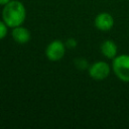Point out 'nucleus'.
<instances>
[{"mask_svg":"<svg viewBox=\"0 0 129 129\" xmlns=\"http://www.w3.org/2000/svg\"><path fill=\"white\" fill-rule=\"evenodd\" d=\"M26 17L24 5L18 0H11L2 10V18L8 27H16L21 25Z\"/></svg>","mask_w":129,"mask_h":129,"instance_id":"f257e3e1","label":"nucleus"},{"mask_svg":"<svg viewBox=\"0 0 129 129\" xmlns=\"http://www.w3.org/2000/svg\"><path fill=\"white\" fill-rule=\"evenodd\" d=\"M113 71L115 75L125 83H129V54H121L113 58Z\"/></svg>","mask_w":129,"mask_h":129,"instance_id":"f03ea898","label":"nucleus"},{"mask_svg":"<svg viewBox=\"0 0 129 129\" xmlns=\"http://www.w3.org/2000/svg\"><path fill=\"white\" fill-rule=\"evenodd\" d=\"M66 53V44L59 40H52L45 48V55L51 61H57L63 57Z\"/></svg>","mask_w":129,"mask_h":129,"instance_id":"7ed1b4c3","label":"nucleus"},{"mask_svg":"<svg viewBox=\"0 0 129 129\" xmlns=\"http://www.w3.org/2000/svg\"><path fill=\"white\" fill-rule=\"evenodd\" d=\"M110 74V67L105 61H97L89 68V75L96 81L106 79Z\"/></svg>","mask_w":129,"mask_h":129,"instance_id":"20e7f679","label":"nucleus"},{"mask_svg":"<svg viewBox=\"0 0 129 129\" xmlns=\"http://www.w3.org/2000/svg\"><path fill=\"white\" fill-rule=\"evenodd\" d=\"M114 25V19L110 13H99L95 18V26L101 31H109Z\"/></svg>","mask_w":129,"mask_h":129,"instance_id":"39448f33","label":"nucleus"},{"mask_svg":"<svg viewBox=\"0 0 129 129\" xmlns=\"http://www.w3.org/2000/svg\"><path fill=\"white\" fill-rule=\"evenodd\" d=\"M11 34H12L13 39L16 42L21 43V44L27 43L30 40V37H31V34H30L29 30L27 28H25V27L20 26V25L14 27L12 32H11Z\"/></svg>","mask_w":129,"mask_h":129,"instance_id":"423d86ee","label":"nucleus"},{"mask_svg":"<svg viewBox=\"0 0 129 129\" xmlns=\"http://www.w3.org/2000/svg\"><path fill=\"white\" fill-rule=\"evenodd\" d=\"M101 52L107 58H115L117 55V45L113 40L107 39L101 44Z\"/></svg>","mask_w":129,"mask_h":129,"instance_id":"0eeeda50","label":"nucleus"},{"mask_svg":"<svg viewBox=\"0 0 129 129\" xmlns=\"http://www.w3.org/2000/svg\"><path fill=\"white\" fill-rule=\"evenodd\" d=\"M75 66L79 70H85V69H87L89 67V63L85 58H77L75 60Z\"/></svg>","mask_w":129,"mask_h":129,"instance_id":"6e6552de","label":"nucleus"},{"mask_svg":"<svg viewBox=\"0 0 129 129\" xmlns=\"http://www.w3.org/2000/svg\"><path fill=\"white\" fill-rule=\"evenodd\" d=\"M7 25L4 21H0V39L4 38L7 34Z\"/></svg>","mask_w":129,"mask_h":129,"instance_id":"1a4fd4ad","label":"nucleus"},{"mask_svg":"<svg viewBox=\"0 0 129 129\" xmlns=\"http://www.w3.org/2000/svg\"><path fill=\"white\" fill-rule=\"evenodd\" d=\"M66 45L70 48H75L77 46V40L75 38H69L66 41Z\"/></svg>","mask_w":129,"mask_h":129,"instance_id":"9d476101","label":"nucleus"},{"mask_svg":"<svg viewBox=\"0 0 129 129\" xmlns=\"http://www.w3.org/2000/svg\"><path fill=\"white\" fill-rule=\"evenodd\" d=\"M11 0H0V5H6L8 2H10Z\"/></svg>","mask_w":129,"mask_h":129,"instance_id":"9b49d317","label":"nucleus"}]
</instances>
